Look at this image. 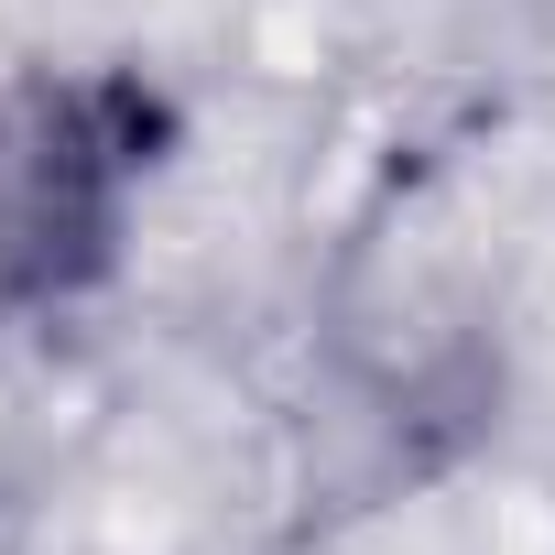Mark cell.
<instances>
[{"label":"cell","instance_id":"1","mask_svg":"<svg viewBox=\"0 0 555 555\" xmlns=\"http://www.w3.org/2000/svg\"><path fill=\"white\" fill-rule=\"evenodd\" d=\"M153 99L120 77H23L0 88V327L66 306L120 240L142 185Z\"/></svg>","mask_w":555,"mask_h":555}]
</instances>
